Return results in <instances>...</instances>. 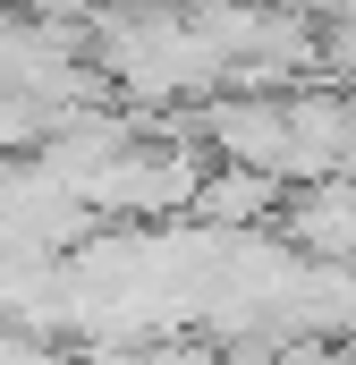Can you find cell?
I'll return each mask as SVG.
<instances>
[{"label": "cell", "instance_id": "obj_1", "mask_svg": "<svg viewBox=\"0 0 356 365\" xmlns=\"http://www.w3.org/2000/svg\"><path fill=\"white\" fill-rule=\"evenodd\" d=\"M288 238L356 272V179H314V195L288 212Z\"/></svg>", "mask_w": 356, "mask_h": 365}, {"label": "cell", "instance_id": "obj_2", "mask_svg": "<svg viewBox=\"0 0 356 365\" xmlns=\"http://www.w3.org/2000/svg\"><path fill=\"white\" fill-rule=\"evenodd\" d=\"M288 187L263 179V170H212V179H195V195H187V212H204V221H221V230H238V221H263L271 204H280Z\"/></svg>", "mask_w": 356, "mask_h": 365}]
</instances>
